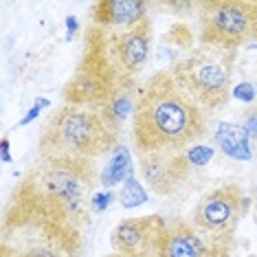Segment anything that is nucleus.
<instances>
[{
	"instance_id": "1",
	"label": "nucleus",
	"mask_w": 257,
	"mask_h": 257,
	"mask_svg": "<svg viewBox=\"0 0 257 257\" xmlns=\"http://www.w3.org/2000/svg\"><path fill=\"white\" fill-rule=\"evenodd\" d=\"M207 134L202 108L176 84L169 71H156L139 90L132 114V141L139 154L185 152Z\"/></svg>"
},
{
	"instance_id": "2",
	"label": "nucleus",
	"mask_w": 257,
	"mask_h": 257,
	"mask_svg": "<svg viewBox=\"0 0 257 257\" xmlns=\"http://www.w3.org/2000/svg\"><path fill=\"white\" fill-rule=\"evenodd\" d=\"M99 183L101 174L90 159H40L14 191L38 200L84 231L90 224V202Z\"/></svg>"
},
{
	"instance_id": "3",
	"label": "nucleus",
	"mask_w": 257,
	"mask_h": 257,
	"mask_svg": "<svg viewBox=\"0 0 257 257\" xmlns=\"http://www.w3.org/2000/svg\"><path fill=\"white\" fill-rule=\"evenodd\" d=\"M0 246L20 257H81L84 235L38 200L11 191L3 211Z\"/></svg>"
},
{
	"instance_id": "4",
	"label": "nucleus",
	"mask_w": 257,
	"mask_h": 257,
	"mask_svg": "<svg viewBox=\"0 0 257 257\" xmlns=\"http://www.w3.org/2000/svg\"><path fill=\"white\" fill-rule=\"evenodd\" d=\"M119 148V132L90 108L64 103L46 119L40 132V159H90Z\"/></svg>"
},
{
	"instance_id": "5",
	"label": "nucleus",
	"mask_w": 257,
	"mask_h": 257,
	"mask_svg": "<svg viewBox=\"0 0 257 257\" xmlns=\"http://www.w3.org/2000/svg\"><path fill=\"white\" fill-rule=\"evenodd\" d=\"M235 51L200 44L183 60L174 62L169 73L202 112H218L233 95Z\"/></svg>"
},
{
	"instance_id": "6",
	"label": "nucleus",
	"mask_w": 257,
	"mask_h": 257,
	"mask_svg": "<svg viewBox=\"0 0 257 257\" xmlns=\"http://www.w3.org/2000/svg\"><path fill=\"white\" fill-rule=\"evenodd\" d=\"M127 86H137V81L121 77L103 51L101 29L97 25L88 27L84 36V55L79 60V66L71 81L64 86L66 103L101 112L110 103V99Z\"/></svg>"
},
{
	"instance_id": "7",
	"label": "nucleus",
	"mask_w": 257,
	"mask_h": 257,
	"mask_svg": "<svg viewBox=\"0 0 257 257\" xmlns=\"http://www.w3.org/2000/svg\"><path fill=\"white\" fill-rule=\"evenodd\" d=\"M196 9L202 44L235 51L257 42V0H204Z\"/></svg>"
},
{
	"instance_id": "8",
	"label": "nucleus",
	"mask_w": 257,
	"mask_h": 257,
	"mask_svg": "<svg viewBox=\"0 0 257 257\" xmlns=\"http://www.w3.org/2000/svg\"><path fill=\"white\" fill-rule=\"evenodd\" d=\"M250 209V198L237 185H222L207 191L194 209L191 222L218 242L231 244L242 218Z\"/></svg>"
},
{
	"instance_id": "9",
	"label": "nucleus",
	"mask_w": 257,
	"mask_h": 257,
	"mask_svg": "<svg viewBox=\"0 0 257 257\" xmlns=\"http://www.w3.org/2000/svg\"><path fill=\"white\" fill-rule=\"evenodd\" d=\"M101 29V42L110 64L121 77L137 81L145 68L152 49V20H143L132 29Z\"/></svg>"
},
{
	"instance_id": "10",
	"label": "nucleus",
	"mask_w": 257,
	"mask_h": 257,
	"mask_svg": "<svg viewBox=\"0 0 257 257\" xmlns=\"http://www.w3.org/2000/svg\"><path fill=\"white\" fill-rule=\"evenodd\" d=\"M169 222L159 213L121 220L114 226L110 244L114 253L127 257H161Z\"/></svg>"
},
{
	"instance_id": "11",
	"label": "nucleus",
	"mask_w": 257,
	"mask_h": 257,
	"mask_svg": "<svg viewBox=\"0 0 257 257\" xmlns=\"http://www.w3.org/2000/svg\"><path fill=\"white\" fill-rule=\"evenodd\" d=\"M139 174L156 196H174L189 183L194 165L185 152H150L139 154Z\"/></svg>"
},
{
	"instance_id": "12",
	"label": "nucleus",
	"mask_w": 257,
	"mask_h": 257,
	"mask_svg": "<svg viewBox=\"0 0 257 257\" xmlns=\"http://www.w3.org/2000/svg\"><path fill=\"white\" fill-rule=\"evenodd\" d=\"M231 244L202 233L194 222L178 218L169 224L161 257H231Z\"/></svg>"
},
{
	"instance_id": "13",
	"label": "nucleus",
	"mask_w": 257,
	"mask_h": 257,
	"mask_svg": "<svg viewBox=\"0 0 257 257\" xmlns=\"http://www.w3.org/2000/svg\"><path fill=\"white\" fill-rule=\"evenodd\" d=\"M92 25L103 29H132L148 20L145 0H97L90 5Z\"/></svg>"
},
{
	"instance_id": "14",
	"label": "nucleus",
	"mask_w": 257,
	"mask_h": 257,
	"mask_svg": "<svg viewBox=\"0 0 257 257\" xmlns=\"http://www.w3.org/2000/svg\"><path fill=\"white\" fill-rule=\"evenodd\" d=\"M215 143L226 156L237 161H250V148H248V132L244 125L237 123H220L215 130Z\"/></svg>"
},
{
	"instance_id": "15",
	"label": "nucleus",
	"mask_w": 257,
	"mask_h": 257,
	"mask_svg": "<svg viewBox=\"0 0 257 257\" xmlns=\"http://www.w3.org/2000/svg\"><path fill=\"white\" fill-rule=\"evenodd\" d=\"M130 178H134V167H132V159L130 152L123 145L114 150V154L110 156L108 165L101 172V185L103 187H112L119 183H127Z\"/></svg>"
},
{
	"instance_id": "16",
	"label": "nucleus",
	"mask_w": 257,
	"mask_h": 257,
	"mask_svg": "<svg viewBox=\"0 0 257 257\" xmlns=\"http://www.w3.org/2000/svg\"><path fill=\"white\" fill-rule=\"evenodd\" d=\"M145 200H148V194L143 191V187H141V183H139L137 178H130L127 183L121 185V194H119L121 207L132 209V207H139V204H143Z\"/></svg>"
},
{
	"instance_id": "17",
	"label": "nucleus",
	"mask_w": 257,
	"mask_h": 257,
	"mask_svg": "<svg viewBox=\"0 0 257 257\" xmlns=\"http://www.w3.org/2000/svg\"><path fill=\"white\" fill-rule=\"evenodd\" d=\"M185 154H187V159H189V163H191L194 167H202L204 163L211 161L213 150L207 148V145H191V148L187 150Z\"/></svg>"
},
{
	"instance_id": "18",
	"label": "nucleus",
	"mask_w": 257,
	"mask_h": 257,
	"mask_svg": "<svg viewBox=\"0 0 257 257\" xmlns=\"http://www.w3.org/2000/svg\"><path fill=\"white\" fill-rule=\"evenodd\" d=\"M114 200V194L112 191H97L95 196H92V202H90V209L95 213L99 211H106V209L110 207V202Z\"/></svg>"
},
{
	"instance_id": "19",
	"label": "nucleus",
	"mask_w": 257,
	"mask_h": 257,
	"mask_svg": "<svg viewBox=\"0 0 257 257\" xmlns=\"http://www.w3.org/2000/svg\"><path fill=\"white\" fill-rule=\"evenodd\" d=\"M233 97L239 99V101H244V103H250L255 99V88L250 84H239L233 88Z\"/></svg>"
},
{
	"instance_id": "20",
	"label": "nucleus",
	"mask_w": 257,
	"mask_h": 257,
	"mask_svg": "<svg viewBox=\"0 0 257 257\" xmlns=\"http://www.w3.org/2000/svg\"><path fill=\"white\" fill-rule=\"evenodd\" d=\"M244 127H246L248 134L257 137V112H250V114L246 116V121H244Z\"/></svg>"
},
{
	"instance_id": "21",
	"label": "nucleus",
	"mask_w": 257,
	"mask_h": 257,
	"mask_svg": "<svg viewBox=\"0 0 257 257\" xmlns=\"http://www.w3.org/2000/svg\"><path fill=\"white\" fill-rule=\"evenodd\" d=\"M77 27H79V22H77V18H75V16H68L66 18V29H68V40H73V36L75 33H77Z\"/></svg>"
},
{
	"instance_id": "22",
	"label": "nucleus",
	"mask_w": 257,
	"mask_h": 257,
	"mask_svg": "<svg viewBox=\"0 0 257 257\" xmlns=\"http://www.w3.org/2000/svg\"><path fill=\"white\" fill-rule=\"evenodd\" d=\"M0 154H3V161L9 163L11 161V152H9V139L5 137L3 141H0Z\"/></svg>"
},
{
	"instance_id": "23",
	"label": "nucleus",
	"mask_w": 257,
	"mask_h": 257,
	"mask_svg": "<svg viewBox=\"0 0 257 257\" xmlns=\"http://www.w3.org/2000/svg\"><path fill=\"white\" fill-rule=\"evenodd\" d=\"M40 110H42L40 106H33V108H31V110H29V112H27V116H25V119L20 121V125H27V123H31V121H33V119H36V116L40 114Z\"/></svg>"
},
{
	"instance_id": "24",
	"label": "nucleus",
	"mask_w": 257,
	"mask_h": 257,
	"mask_svg": "<svg viewBox=\"0 0 257 257\" xmlns=\"http://www.w3.org/2000/svg\"><path fill=\"white\" fill-rule=\"evenodd\" d=\"M0 257H20V255H16L14 250H9L7 246H0Z\"/></svg>"
},
{
	"instance_id": "25",
	"label": "nucleus",
	"mask_w": 257,
	"mask_h": 257,
	"mask_svg": "<svg viewBox=\"0 0 257 257\" xmlns=\"http://www.w3.org/2000/svg\"><path fill=\"white\" fill-rule=\"evenodd\" d=\"M106 257H127V255H121V253H110V255H106Z\"/></svg>"
},
{
	"instance_id": "26",
	"label": "nucleus",
	"mask_w": 257,
	"mask_h": 257,
	"mask_svg": "<svg viewBox=\"0 0 257 257\" xmlns=\"http://www.w3.org/2000/svg\"><path fill=\"white\" fill-rule=\"evenodd\" d=\"M255 194H257V185H255Z\"/></svg>"
}]
</instances>
